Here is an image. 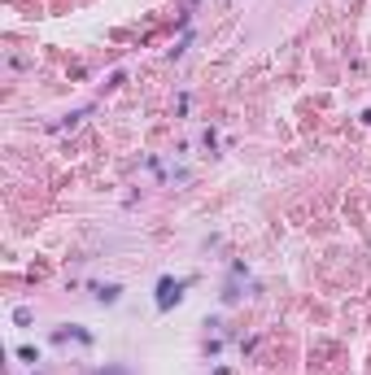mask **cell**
I'll list each match as a JSON object with an SVG mask.
<instances>
[{"label": "cell", "mask_w": 371, "mask_h": 375, "mask_svg": "<svg viewBox=\"0 0 371 375\" xmlns=\"http://www.w3.org/2000/svg\"><path fill=\"white\" fill-rule=\"evenodd\" d=\"M175 297H179V283L162 280V297H157V306H162V310H166V306H170V301H175Z\"/></svg>", "instance_id": "cell-1"}]
</instances>
